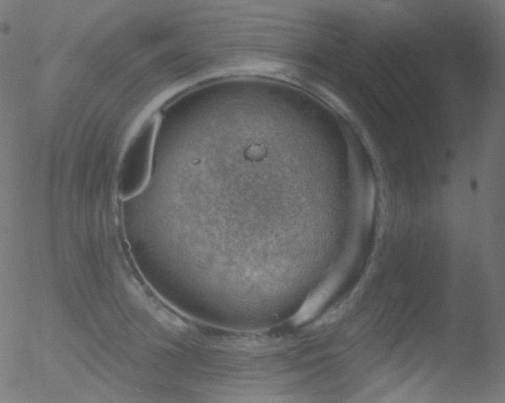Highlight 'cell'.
Listing matches in <instances>:
<instances>
[{"label": "cell", "mask_w": 505, "mask_h": 403, "mask_svg": "<svg viewBox=\"0 0 505 403\" xmlns=\"http://www.w3.org/2000/svg\"><path fill=\"white\" fill-rule=\"evenodd\" d=\"M333 287V284H328L327 287H324L311 298H309V300L305 303L303 307L301 308V310L298 312L296 316H295V322H296L297 324H302V322L311 319V317L316 314V312L322 307L323 303L326 302L328 297L331 296Z\"/></svg>", "instance_id": "6da1fadb"}]
</instances>
